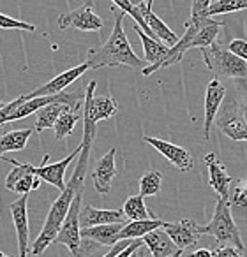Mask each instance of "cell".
Segmentation results:
<instances>
[{
	"mask_svg": "<svg viewBox=\"0 0 247 257\" xmlns=\"http://www.w3.org/2000/svg\"><path fill=\"white\" fill-rule=\"evenodd\" d=\"M215 125L224 136L233 141L247 140V118H245V100L243 97H231L228 102L217 111L214 118Z\"/></svg>",
	"mask_w": 247,
	"mask_h": 257,
	"instance_id": "5",
	"label": "cell"
},
{
	"mask_svg": "<svg viewBox=\"0 0 247 257\" xmlns=\"http://www.w3.org/2000/svg\"><path fill=\"white\" fill-rule=\"evenodd\" d=\"M247 8V0H215L205 11V16H217V15H229V13L243 11Z\"/></svg>",
	"mask_w": 247,
	"mask_h": 257,
	"instance_id": "26",
	"label": "cell"
},
{
	"mask_svg": "<svg viewBox=\"0 0 247 257\" xmlns=\"http://www.w3.org/2000/svg\"><path fill=\"white\" fill-rule=\"evenodd\" d=\"M228 51H231L233 55H236L238 58H242V60H245L247 58V43L245 39H233L231 43L228 44V48H226Z\"/></svg>",
	"mask_w": 247,
	"mask_h": 257,
	"instance_id": "31",
	"label": "cell"
},
{
	"mask_svg": "<svg viewBox=\"0 0 247 257\" xmlns=\"http://www.w3.org/2000/svg\"><path fill=\"white\" fill-rule=\"evenodd\" d=\"M4 104H6V102H4V100L0 99V109H2V107H4Z\"/></svg>",
	"mask_w": 247,
	"mask_h": 257,
	"instance_id": "38",
	"label": "cell"
},
{
	"mask_svg": "<svg viewBox=\"0 0 247 257\" xmlns=\"http://www.w3.org/2000/svg\"><path fill=\"white\" fill-rule=\"evenodd\" d=\"M157 227H162V222L159 218H147V220H131L122 225L118 231L117 239H141L145 234Z\"/></svg>",
	"mask_w": 247,
	"mask_h": 257,
	"instance_id": "21",
	"label": "cell"
},
{
	"mask_svg": "<svg viewBox=\"0 0 247 257\" xmlns=\"http://www.w3.org/2000/svg\"><path fill=\"white\" fill-rule=\"evenodd\" d=\"M27 203H29V194H23V196H20L18 201L9 204L13 222H15L16 227V236H18V257H27V253H29V211H27Z\"/></svg>",
	"mask_w": 247,
	"mask_h": 257,
	"instance_id": "12",
	"label": "cell"
},
{
	"mask_svg": "<svg viewBox=\"0 0 247 257\" xmlns=\"http://www.w3.org/2000/svg\"><path fill=\"white\" fill-rule=\"evenodd\" d=\"M67 109L69 107L60 102H50L41 107V109H37L36 111V131L41 134L43 131H46V128H51L55 125V121H57V118Z\"/></svg>",
	"mask_w": 247,
	"mask_h": 257,
	"instance_id": "22",
	"label": "cell"
},
{
	"mask_svg": "<svg viewBox=\"0 0 247 257\" xmlns=\"http://www.w3.org/2000/svg\"><path fill=\"white\" fill-rule=\"evenodd\" d=\"M134 32H136L138 37L141 39L143 51H145V60L148 62V65H147V67H143L141 74L150 76V74H154V72L159 71V64L164 60V57L168 55L170 48L164 46L162 43H159V41L154 39V37L147 36V34H145L138 25H134Z\"/></svg>",
	"mask_w": 247,
	"mask_h": 257,
	"instance_id": "15",
	"label": "cell"
},
{
	"mask_svg": "<svg viewBox=\"0 0 247 257\" xmlns=\"http://www.w3.org/2000/svg\"><path fill=\"white\" fill-rule=\"evenodd\" d=\"M210 252L212 257H243V252H240L233 245H219L214 250H210Z\"/></svg>",
	"mask_w": 247,
	"mask_h": 257,
	"instance_id": "30",
	"label": "cell"
},
{
	"mask_svg": "<svg viewBox=\"0 0 247 257\" xmlns=\"http://www.w3.org/2000/svg\"><path fill=\"white\" fill-rule=\"evenodd\" d=\"M124 224H104V225H92V227H83L79 231L81 239H90L97 245L113 246L118 241L117 234Z\"/></svg>",
	"mask_w": 247,
	"mask_h": 257,
	"instance_id": "20",
	"label": "cell"
},
{
	"mask_svg": "<svg viewBox=\"0 0 247 257\" xmlns=\"http://www.w3.org/2000/svg\"><path fill=\"white\" fill-rule=\"evenodd\" d=\"M115 13V25L110 37L104 44L96 48H90L87 51V62L89 69H103V67H118V65H127L136 71H143L145 62L138 57L131 48L127 39V34L124 30V13L113 8Z\"/></svg>",
	"mask_w": 247,
	"mask_h": 257,
	"instance_id": "1",
	"label": "cell"
},
{
	"mask_svg": "<svg viewBox=\"0 0 247 257\" xmlns=\"http://www.w3.org/2000/svg\"><path fill=\"white\" fill-rule=\"evenodd\" d=\"M162 187V175L159 171H148L140 178V196L150 197L157 196Z\"/></svg>",
	"mask_w": 247,
	"mask_h": 257,
	"instance_id": "27",
	"label": "cell"
},
{
	"mask_svg": "<svg viewBox=\"0 0 247 257\" xmlns=\"http://www.w3.org/2000/svg\"><path fill=\"white\" fill-rule=\"evenodd\" d=\"M79 152H81V147H78L74 152H72V154H69L67 157L62 159V161L53 162V164H48V161H50V155L46 154L43 157V166H39V168L32 166V173L39 180H44V182H48L50 185L57 187V189L62 192V190L65 189V182H64L65 171H67L69 164H71V162L78 157Z\"/></svg>",
	"mask_w": 247,
	"mask_h": 257,
	"instance_id": "8",
	"label": "cell"
},
{
	"mask_svg": "<svg viewBox=\"0 0 247 257\" xmlns=\"http://www.w3.org/2000/svg\"><path fill=\"white\" fill-rule=\"evenodd\" d=\"M115 155H117V148H111L108 154H104L99 159L92 171L94 180V189L99 194H108L111 189V182L117 176V166H115Z\"/></svg>",
	"mask_w": 247,
	"mask_h": 257,
	"instance_id": "16",
	"label": "cell"
},
{
	"mask_svg": "<svg viewBox=\"0 0 247 257\" xmlns=\"http://www.w3.org/2000/svg\"><path fill=\"white\" fill-rule=\"evenodd\" d=\"M0 257H13V255H8V253H4V252H0Z\"/></svg>",
	"mask_w": 247,
	"mask_h": 257,
	"instance_id": "37",
	"label": "cell"
},
{
	"mask_svg": "<svg viewBox=\"0 0 247 257\" xmlns=\"http://www.w3.org/2000/svg\"><path fill=\"white\" fill-rule=\"evenodd\" d=\"M78 187H85V182H79L74 176H71L67 183H65V189L60 192V196L53 201V204L50 206V211L46 215V220H44V225L41 229L39 236L36 238V241L32 243V255L39 257L48 246L53 243L55 236H57L58 229H60L62 222H64L65 215H67L69 204H71L72 197H74V192Z\"/></svg>",
	"mask_w": 247,
	"mask_h": 257,
	"instance_id": "2",
	"label": "cell"
},
{
	"mask_svg": "<svg viewBox=\"0 0 247 257\" xmlns=\"http://www.w3.org/2000/svg\"><path fill=\"white\" fill-rule=\"evenodd\" d=\"M0 159H2V154H0Z\"/></svg>",
	"mask_w": 247,
	"mask_h": 257,
	"instance_id": "39",
	"label": "cell"
},
{
	"mask_svg": "<svg viewBox=\"0 0 247 257\" xmlns=\"http://www.w3.org/2000/svg\"><path fill=\"white\" fill-rule=\"evenodd\" d=\"M81 2H83L85 6H90V8L94 6V0H81Z\"/></svg>",
	"mask_w": 247,
	"mask_h": 257,
	"instance_id": "36",
	"label": "cell"
},
{
	"mask_svg": "<svg viewBox=\"0 0 247 257\" xmlns=\"http://www.w3.org/2000/svg\"><path fill=\"white\" fill-rule=\"evenodd\" d=\"M143 141L148 143L152 148L159 152L170 164L175 166L179 171L182 173H189L194 168V159L186 148L179 147V145H173L170 141L159 140V138H152V136H143Z\"/></svg>",
	"mask_w": 247,
	"mask_h": 257,
	"instance_id": "9",
	"label": "cell"
},
{
	"mask_svg": "<svg viewBox=\"0 0 247 257\" xmlns=\"http://www.w3.org/2000/svg\"><path fill=\"white\" fill-rule=\"evenodd\" d=\"M85 187H78L69 204L67 215L55 236L53 243L65 245L71 252V257H81V236H79V211H81V199Z\"/></svg>",
	"mask_w": 247,
	"mask_h": 257,
	"instance_id": "6",
	"label": "cell"
},
{
	"mask_svg": "<svg viewBox=\"0 0 247 257\" xmlns=\"http://www.w3.org/2000/svg\"><path fill=\"white\" fill-rule=\"evenodd\" d=\"M189 257H212V252L208 248H198L189 253Z\"/></svg>",
	"mask_w": 247,
	"mask_h": 257,
	"instance_id": "35",
	"label": "cell"
},
{
	"mask_svg": "<svg viewBox=\"0 0 247 257\" xmlns=\"http://www.w3.org/2000/svg\"><path fill=\"white\" fill-rule=\"evenodd\" d=\"M104 224H127V218L122 208L120 210H101V208H94L92 204H85L83 210L79 211V225L81 227Z\"/></svg>",
	"mask_w": 247,
	"mask_h": 257,
	"instance_id": "17",
	"label": "cell"
},
{
	"mask_svg": "<svg viewBox=\"0 0 247 257\" xmlns=\"http://www.w3.org/2000/svg\"><path fill=\"white\" fill-rule=\"evenodd\" d=\"M30 136H32V128H22V131H11L6 133L0 138V154L6 152H20L27 147Z\"/></svg>",
	"mask_w": 247,
	"mask_h": 257,
	"instance_id": "23",
	"label": "cell"
},
{
	"mask_svg": "<svg viewBox=\"0 0 247 257\" xmlns=\"http://www.w3.org/2000/svg\"><path fill=\"white\" fill-rule=\"evenodd\" d=\"M133 241H134V239H118V241L115 243L113 246H110V252L104 253L103 257H113V255H117L118 252H122V250L126 248V246H129Z\"/></svg>",
	"mask_w": 247,
	"mask_h": 257,
	"instance_id": "33",
	"label": "cell"
},
{
	"mask_svg": "<svg viewBox=\"0 0 247 257\" xmlns=\"http://www.w3.org/2000/svg\"><path fill=\"white\" fill-rule=\"evenodd\" d=\"M81 120V109H67L57 118L53 128H55V140L60 141L64 138L71 136L74 131L76 121Z\"/></svg>",
	"mask_w": 247,
	"mask_h": 257,
	"instance_id": "24",
	"label": "cell"
},
{
	"mask_svg": "<svg viewBox=\"0 0 247 257\" xmlns=\"http://www.w3.org/2000/svg\"><path fill=\"white\" fill-rule=\"evenodd\" d=\"M129 257H152V253H150V250H148L147 246H145L143 243H141V245L138 246V248L134 250V252L131 253Z\"/></svg>",
	"mask_w": 247,
	"mask_h": 257,
	"instance_id": "34",
	"label": "cell"
},
{
	"mask_svg": "<svg viewBox=\"0 0 247 257\" xmlns=\"http://www.w3.org/2000/svg\"><path fill=\"white\" fill-rule=\"evenodd\" d=\"M226 95V86L219 81L217 78L210 79L207 85V92H205V121H203V138L208 140L210 138V128L214 123V118L217 111L221 109V104Z\"/></svg>",
	"mask_w": 247,
	"mask_h": 257,
	"instance_id": "13",
	"label": "cell"
},
{
	"mask_svg": "<svg viewBox=\"0 0 247 257\" xmlns=\"http://www.w3.org/2000/svg\"><path fill=\"white\" fill-rule=\"evenodd\" d=\"M126 218L129 220H147V218H157L155 215H152L145 206V201L141 196H131L126 199L124 208H122Z\"/></svg>",
	"mask_w": 247,
	"mask_h": 257,
	"instance_id": "25",
	"label": "cell"
},
{
	"mask_svg": "<svg viewBox=\"0 0 247 257\" xmlns=\"http://www.w3.org/2000/svg\"><path fill=\"white\" fill-rule=\"evenodd\" d=\"M201 57L214 74L229 79H243L247 76V62L226 50L215 41L208 48H201Z\"/></svg>",
	"mask_w": 247,
	"mask_h": 257,
	"instance_id": "4",
	"label": "cell"
},
{
	"mask_svg": "<svg viewBox=\"0 0 247 257\" xmlns=\"http://www.w3.org/2000/svg\"><path fill=\"white\" fill-rule=\"evenodd\" d=\"M198 225L200 224L189 220V218H182V220H179V222H162L164 232L170 236V239L175 243L177 248L182 250V252L200 241L201 232L198 231Z\"/></svg>",
	"mask_w": 247,
	"mask_h": 257,
	"instance_id": "10",
	"label": "cell"
},
{
	"mask_svg": "<svg viewBox=\"0 0 247 257\" xmlns=\"http://www.w3.org/2000/svg\"><path fill=\"white\" fill-rule=\"evenodd\" d=\"M138 9H140L141 18H143L145 25L148 27V30H150V36L154 37V39H157L159 43H162L164 46H168V48H172L173 44L179 41V36H177V34L173 32V30L170 29V27L166 25V23L162 22L159 16H155L154 13H152V8H148L145 2L138 6Z\"/></svg>",
	"mask_w": 247,
	"mask_h": 257,
	"instance_id": "18",
	"label": "cell"
},
{
	"mask_svg": "<svg viewBox=\"0 0 247 257\" xmlns=\"http://www.w3.org/2000/svg\"><path fill=\"white\" fill-rule=\"evenodd\" d=\"M104 22L90 6H81L71 13H64L58 16V29L69 30L76 29L81 32H101Z\"/></svg>",
	"mask_w": 247,
	"mask_h": 257,
	"instance_id": "7",
	"label": "cell"
},
{
	"mask_svg": "<svg viewBox=\"0 0 247 257\" xmlns=\"http://www.w3.org/2000/svg\"><path fill=\"white\" fill-rule=\"evenodd\" d=\"M141 241L150 250L152 257H180L184 253L182 250L177 248V245L170 239V236L166 234L162 227H157L148 234H145Z\"/></svg>",
	"mask_w": 247,
	"mask_h": 257,
	"instance_id": "19",
	"label": "cell"
},
{
	"mask_svg": "<svg viewBox=\"0 0 247 257\" xmlns=\"http://www.w3.org/2000/svg\"><path fill=\"white\" fill-rule=\"evenodd\" d=\"M205 164L208 168V185L219 194V197L222 199H228L229 194V185L233 183V178L228 175V169L226 166L222 164L221 161L217 159V155L214 152L210 154H205L203 157Z\"/></svg>",
	"mask_w": 247,
	"mask_h": 257,
	"instance_id": "14",
	"label": "cell"
},
{
	"mask_svg": "<svg viewBox=\"0 0 247 257\" xmlns=\"http://www.w3.org/2000/svg\"><path fill=\"white\" fill-rule=\"evenodd\" d=\"M89 71V65L83 62V64L76 65V67L72 69H67L65 72H60L58 76H55L51 81L44 83L43 86H39V88L32 90L30 93H25L27 100L29 99H34V97H44V95H55V93H60L64 92L65 88H67L71 83H74L78 78H81L85 72Z\"/></svg>",
	"mask_w": 247,
	"mask_h": 257,
	"instance_id": "11",
	"label": "cell"
},
{
	"mask_svg": "<svg viewBox=\"0 0 247 257\" xmlns=\"http://www.w3.org/2000/svg\"><path fill=\"white\" fill-rule=\"evenodd\" d=\"M198 231L201 234H210L219 241V245H233L243 252V241L240 238V231L236 227L231 215V204L228 199L219 197L215 203V210L212 215V220L207 225H198Z\"/></svg>",
	"mask_w": 247,
	"mask_h": 257,
	"instance_id": "3",
	"label": "cell"
},
{
	"mask_svg": "<svg viewBox=\"0 0 247 257\" xmlns=\"http://www.w3.org/2000/svg\"><path fill=\"white\" fill-rule=\"evenodd\" d=\"M0 29H6V30H27V32H36V25L32 23H27L22 22V20H16L11 18L8 15H2L0 13Z\"/></svg>",
	"mask_w": 247,
	"mask_h": 257,
	"instance_id": "28",
	"label": "cell"
},
{
	"mask_svg": "<svg viewBox=\"0 0 247 257\" xmlns=\"http://www.w3.org/2000/svg\"><path fill=\"white\" fill-rule=\"evenodd\" d=\"M233 190L231 194H228V201L229 204H233V206H245L247 203V187H245V182L243 180H233Z\"/></svg>",
	"mask_w": 247,
	"mask_h": 257,
	"instance_id": "29",
	"label": "cell"
},
{
	"mask_svg": "<svg viewBox=\"0 0 247 257\" xmlns=\"http://www.w3.org/2000/svg\"><path fill=\"white\" fill-rule=\"evenodd\" d=\"M212 0H193L191 4V16H205V11Z\"/></svg>",
	"mask_w": 247,
	"mask_h": 257,
	"instance_id": "32",
	"label": "cell"
}]
</instances>
